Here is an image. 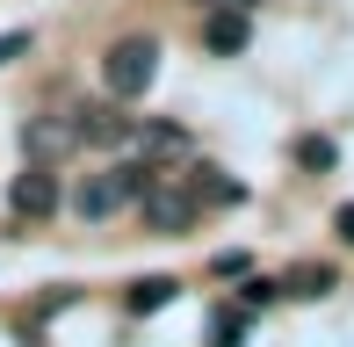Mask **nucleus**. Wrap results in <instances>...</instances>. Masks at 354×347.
Here are the masks:
<instances>
[{"label": "nucleus", "mask_w": 354, "mask_h": 347, "mask_svg": "<svg viewBox=\"0 0 354 347\" xmlns=\"http://www.w3.org/2000/svg\"><path fill=\"white\" fill-rule=\"evenodd\" d=\"M159 188V174L152 167H109V174H87V181H80V217H94V225H102V217H116L123 203H145Z\"/></svg>", "instance_id": "1"}, {"label": "nucleus", "mask_w": 354, "mask_h": 347, "mask_svg": "<svg viewBox=\"0 0 354 347\" xmlns=\"http://www.w3.org/2000/svg\"><path fill=\"white\" fill-rule=\"evenodd\" d=\"M102 80H109V94H116V102H138V94L159 80V44H152V37H123V44H109Z\"/></svg>", "instance_id": "2"}, {"label": "nucleus", "mask_w": 354, "mask_h": 347, "mask_svg": "<svg viewBox=\"0 0 354 347\" xmlns=\"http://www.w3.org/2000/svg\"><path fill=\"white\" fill-rule=\"evenodd\" d=\"M196 210H203L196 188H181L174 174H159V188L145 196V225H152V232H188V225H196Z\"/></svg>", "instance_id": "3"}, {"label": "nucleus", "mask_w": 354, "mask_h": 347, "mask_svg": "<svg viewBox=\"0 0 354 347\" xmlns=\"http://www.w3.org/2000/svg\"><path fill=\"white\" fill-rule=\"evenodd\" d=\"M58 203H66L58 167H29V174H15V188H8V210H15V217H51Z\"/></svg>", "instance_id": "4"}, {"label": "nucleus", "mask_w": 354, "mask_h": 347, "mask_svg": "<svg viewBox=\"0 0 354 347\" xmlns=\"http://www.w3.org/2000/svg\"><path fill=\"white\" fill-rule=\"evenodd\" d=\"M22 145H29V167H51V160H66V152L80 145V123H66V116H29L22 123Z\"/></svg>", "instance_id": "5"}, {"label": "nucleus", "mask_w": 354, "mask_h": 347, "mask_svg": "<svg viewBox=\"0 0 354 347\" xmlns=\"http://www.w3.org/2000/svg\"><path fill=\"white\" fill-rule=\"evenodd\" d=\"M73 123H80V145H102V152H109V145H131V138H138V123H131V116H116V109H80Z\"/></svg>", "instance_id": "6"}, {"label": "nucleus", "mask_w": 354, "mask_h": 347, "mask_svg": "<svg viewBox=\"0 0 354 347\" xmlns=\"http://www.w3.org/2000/svg\"><path fill=\"white\" fill-rule=\"evenodd\" d=\"M131 145L152 152V160H181V152H188V131H181V123H138Z\"/></svg>", "instance_id": "7"}, {"label": "nucleus", "mask_w": 354, "mask_h": 347, "mask_svg": "<svg viewBox=\"0 0 354 347\" xmlns=\"http://www.w3.org/2000/svg\"><path fill=\"white\" fill-rule=\"evenodd\" d=\"M203 44H210L217 58L246 51V15H239V8H217V15H210V29H203Z\"/></svg>", "instance_id": "8"}, {"label": "nucleus", "mask_w": 354, "mask_h": 347, "mask_svg": "<svg viewBox=\"0 0 354 347\" xmlns=\"http://www.w3.org/2000/svg\"><path fill=\"white\" fill-rule=\"evenodd\" d=\"M188 188H196V203H246V188H239L232 174H217V167H196Z\"/></svg>", "instance_id": "9"}, {"label": "nucleus", "mask_w": 354, "mask_h": 347, "mask_svg": "<svg viewBox=\"0 0 354 347\" xmlns=\"http://www.w3.org/2000/svg\"><path fill=\"white\" fill-rule=\"evenodd\" d=\"M282 290H297V297H326V290H333V275H326V268H297Z\"/></svg>", "instance_id": "10"}, {"label": "nucleus", "mask_w": 354, "mask_h": 347, "mask_svg": "<svg viewBox=\"0 0 354 347\" xmlns=\"http://www.w3.org/2000/svg\"><path fill=\"white\" fill-rule=\"evenodd\" d=\"M167 297H174V282H138V290H131V311H159V304H167Z\"/></svg>", "instance_id": "11"}, {"label": "nucleus", "mask_w": 354, "mask_h": 347, "mask_svg": "<svg viewBox=\"0 0 354 347\" xmlns=\"http://www.w3.org/2000/svg\"><path fill=\"white\" fill-rule=\"evenodd\" d=\"M239 333H246L239 319H210V347H239Z\"/></svg>", "instance_id": "12"}, {"label": "nucleus", "mask_w": 354, "mask_h": 347, "mask_svg": "<svg viewBox=\"0 0 354 347\" xmlns=\"http://www.w3.org/2000/svg\"><path fill=\"white\" fill-rule=\"evenodd\" d=\"M304 167H333V145H326V138H304Z\"/></svg>", "instance_id": "13"}, {"label": "nucleus", "mask_w": 354, "mask_h": 347, "mask_svg": "<svg viewBox=\"0 0 354 347\" xmlns=\"http://www.w3.org/2000/svg\"><path fill=\"white\" fill-rule=\"evenodd\" d=\"M29 51V37H22V29H8V37H0V66H8V58H22Z\"/></svg>", "instance_id": "14"}, {"label": "nucleus", "mask_w": 354, "mask_h": 347, "mask_svg": "<svg viewBox=\"0 0 354 347\" xmlns=\"http://www.w3.org/2000/svg\"><path fill=\"white\" fill-rule=\"evenodd\" d=\"M333 225H340V239L354 246V203H347V210H340V217H333Z\"/></svg>", "instance_id": "15"}, {"label": "nucleus", "mask_w": 354, "mask_h": 347, "mask_svg": "<svg viewBox=\"0 0 354 347\" xmlns=\"http://www.w3.org/2000/svg\"><path fill=\"white\" fill-rule=\"evenodd\" d=\"M196 8H232V0H196Z\"/></svg>", "instance_id": "16"}, {"label": "nucleus", "mask_w": 354, "mask_h": 347, "mask_svg": "<svg viewBox=\"0 0 354 347\" xmlns=\"http://www.w3.org/2000/svg\"><path fill=\"white\" fill-rule=\"evenodd\" d=\"M232 8H253V0H232Z\"/></svg>", "instance_id": "17"}]
</instances>
